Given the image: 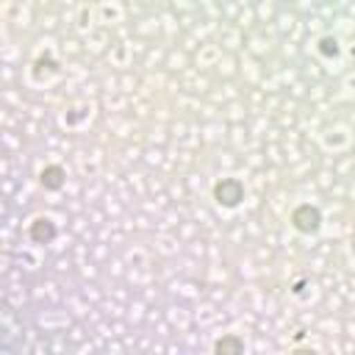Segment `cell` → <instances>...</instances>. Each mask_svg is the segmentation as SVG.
<instances>
[{
	"label": "cell",
	"mask_w": 355,
	"mask_h": 355,
	"mask_svg": "<svg viewBox=\"0 0 355 355\" xmlns=\"http://www.w3.org/2000/svg\"><path fill=\"white\" fill-rule=\"evenodd\" d=\"M214 200L225 208H236L244 200V183L236 178H222L214 183Z\"/></svg>",
	"instance_id": "obj_1"
},
{
	"label": "cell",
	"mask_w": 355,
	"mask_h": 355,
	"mask_svg": "<svg viewBox=\"0 0 355 355\" xmlns=\"http://www.w3.org/2000/svg\"><path fill=\"white\" fill-rule=\"evenodd\" d=\"M291 225L300 233H316L322 227V211L316 205H311V202H302V205H297L291 211Z\"/></svg>",
	"instance_id": "obj_2"
},
{
	"label": "cell",
	"mask_w": 355,
	"mask_h": 355,
	"mask_svg": "<svg viewBox=\"0 0 355 355\" xmlns=\"http://www.w3.org/2000/svg\"><path fill=\"white\" fill-rule=\"evenodd\" d=\"M39 183H42L47 191H58V189H64V183H67V172H64V166H61V164H47V166L42 169V175H39Z\"/></svg>",
	"instance_id": "obj_3"
},
{
	"label": "cell",
	"mask_w": 355,
	"mask_h": 355,
	"mask_svg": "<svg viewBox=\"0 0 355 355\" xmlns=\"http://www.w3.org/2000/svg\"><path fill=\"white\" fill-rule=\"evenodd\" d=\"M55 233H58L55 225H53L50 219H44V216L31 222V239H33L36 244H50V241L55 239Z\"/></svg>",
	"instance_id": "obj_4"
},
{
	"label": "cell",
	"mask_w": 355,
	"mask_h": 355,
	"mask_svg": "<svg viewBox=\"0 0 355 355\" xmlns=\"http://www.w3.org/2000/svg\"><path fill=\"white\" fill-rule=\"evenodd\" d=\"M214 352H219V355H241L244 352V338H239L236 333H227V336L214 341Z\"/></svg>",
	"instance_id": "obj_5"
},
{
	"label": "cell",
	"mask_w": 355,
	"mask_h": 355,
	"mask_svg": "<svg viewBox=\"0 0 355 355\" xmlns=\"http://www.w3.org/2000/svg\"><path fill=\"white\" fill-rule=\"evenodd\" d=\"M319 53L327 55V58H336V55H338V42H336L333 36H322V39H319Z\"/></svg>",
	"instance_id": "obj_6"
}]
</instances>
